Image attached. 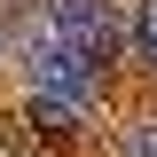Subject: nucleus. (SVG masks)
Here are the masks:
<instances>
[{
  "mask_svg": "<svg viewBox=\"0 0 157 157\" xmlns=\"http://www.w3.org/2000/svg\"><path fill=\"white\" fill-rule=\"evenodd\" d=\"M71 126H78V110H71V102H55V94H39V102H32V134L71 141Z\"/></svg>",
  "mask_w": 157,
  "mask_h": 157,
  "instance_id": "nucleus-3",
  "label": "nucleus"
},
{
  "mask_svg": "<svg viewBox=\"0 0 157 157\" xmlns=\"http://www.w3.org/2000/svg\"><path fill=\"white\" fill-rule=\"evenodd\" d=\"M141 157H157V126H141Z\"/></svg>",
  "mask_w": 157,
  "mask_h": 157,
  "instance_id": "nucleus-5",
  "label": "nucleus"
},
{
  "mask_svg": "<svg viewBox=\"0 0 157 157\" xmlns=\"http://www.w3.org/2000/svg\"><path fill=\"white\" fill-rule=\"evenodd\" d=\"M134 39H141V55H149V71H157V0H141V16H134Z\"/></svg>",
  "mask_w": 157,
  "mask_h": 157,
  "instance_id": "nucleus-4",
  "label": "nucleus"
},
{
  "mask_svg": "<svg viewBox=\"0 0 157 157\" xmlns=\"http://www.w3.org/2000/svg\"><path fill=\"white\" fill-rule=\"evenodd\" d=\"M47 39H63L78 63L110 71V55H118V8L110 0H47Z\"/></svg>",
  "mask_w": 157,
  "mask_h": 157,
  "instance_id": "nucleus-1",
  "label": "nucleus"
},
{
  "mask_svg": "<svg viewBox=\"0 0 157 157\" xmlns=\"http://www.w3.org/2000/svg\"><path fill=\"white\" fill-rule=\"evenodd\" d=\"M32 78H39V94H55V102H71V110H86L94 102V63H78L63 39H39V55H32Z\"/></svg>",
  "mask_w": 157,
  "mask_h": 157,
  "instance_id": "nucleus-2",
  "label": "nucleus"
}]
</instances>
